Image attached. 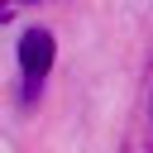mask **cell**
I'll return each mask as SVG.
<instances>
[{"mask_svg":"<svg viewBox=\"0 0 153 153\" xmlns=\"http://www.w3.org/2000/svg\"><path fill=\"white\" fill-rule=\"evenodd\" d=\"M53 57H57V38L48 33V29H24V38H19V72H24V105H33L38 100V91H43V76L53 72Z\"/></svg>","mask_w":153,"mask_h":153,"instance_id":"6da1fadb","label":"cell"},{"mask_svg":"<svg viewBox=\"0 0 153 153\" xmlns=\"http://www.w3.org/2000/svg\"><path fill=\"white\" fill-rule=\"evenodd\" d=\"M19 5H33V0H0V24H5V19H10Z\"/></svg>","mask_w":153,"mask_h":153,"instance_id":"7a4b0ae2","label":"cell"}]
</instances>
